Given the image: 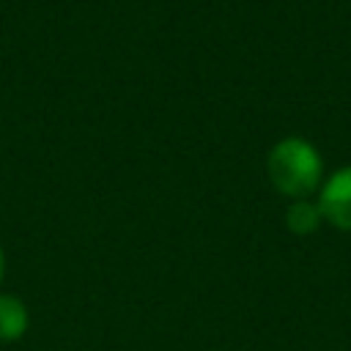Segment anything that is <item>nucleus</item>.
I'll use <instances>...</instances> for the list:
<instances>
[{"label": "nucleus", "mask_w": 351, "mask_h": 351, "mask_svg": "<svg viewBox=\"0 0 351 351\" xmlns=\"http://www.w3.org/2000/svg\"><path fill=\"white\" fill-rule=\"evenodd\" d=\"M266 176L280 195L304 200L324 184V156L307 137L288 134L271 145L266 156Z\"/></svg>", "instance_id": "nucleus-1"}, {"label": "nucleus", "mask_w": 351, "mask_h": 351, "mask_svg": "<svg viewBox=\"0 0 351 351\" xmlns=\"http://www.w3.org/2000/svg\"><path fill=\"white\" fill-rule=\"evenodd\" d=\"M315 206L326 225L351 233V165H343L324 178Z\"/></svg>", "instance_id": "nucleus-2"}, {"label": "nucleus", "mask_w": 351, "mask_h": 351, "mask_svg": "<svg viewBox=\"0 0 351 351\" xmlns=\"http://www.w3.org/2000/svg\"><path fill=\"white\" fill-rule=\"evenodd\" d=\"M30 326V315L22 299L0 291V343H16Z\"/></svg>", "instance_id": "nucleus-3"}, {"label": "nucleus", "mask_w": 351, "mask_h": 351, "mask_svg": "<svg viewBox=\"0 0 351 351\" xmlns=\"http://www.w3.org/2000/svg\"><path fill=\"white\" fill-rule=\"evenodd\" d=\"M321 222H324V217H321L318 206H315L310 197H304V200H291V206H288V211H285V225H288L291 233H296V236H310V233H315V230L321 228Z\"/></svg>", "instance_id": "nucleus-4"}, {"label": "nucleus", "mask_w": 351, "mask_h": 351, "mask_svg": "<svg viewBox=\"0 0 351 351\" xmlns=\"http://www.w3.org/2000/svg\"><path fill=\"white\" fill-rule=\"evenodd\" d=\"M3 274H5V252L0 247V285H3Z\"/></svg>", "instance_id": "nucleus-5"}]
</instances>
